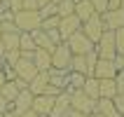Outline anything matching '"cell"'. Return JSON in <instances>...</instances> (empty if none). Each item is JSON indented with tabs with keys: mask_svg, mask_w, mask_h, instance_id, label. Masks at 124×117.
<instances>
[{
	"mask_svg": "<svg viewBox=\"0 0 124 117\" xmlns=\"http://www.w3.org/2000/svg\"><path fill=\"white\" fill-rule=\"evenodd\" d=\"M42 23L40 14H38V9L35 12H28V9H19V12L14 14V26L19 28V33H33V31H38Z\"/></svg>",
	"mask_w": 124,
	"mask_h": 117,
	"instance_id": "cell-1",
	"label": "cell"
},
{
	"mask_svg": "<svg viewBox=\"0 0 124 117\" xmlns=\"http://www.w3.org/2000/svg\"><path fill=\"white\" fill-rule=\"evenodd\" d=\"M66 45H68V49H70V54H73V56H84V54H89L91 49H94V42H91L82 31L73 33L68 40H66Z\"/></svg>",
	"mask_w": 124,
	"mask_h": 117,
	"instance_id": "cell-2",
	"label": "cell"
},
{
	"mask_svg": "<svg viewBox=\"0 0 124 117\" xmlns=\"http://www.w3.org/2000/svg\"><path fill=\"white\" fill-rule=\"evenodd\" d=\"M68 96H70V110L82 112V115H91V112H96V101L89 98L82 89H80V91H73V94H68Z\"/></svg>",
	"mask_w": 124,
	"mask_h": 117,
	"instance_id": "cell-3",
	"label": "cell"
},
{
	"mask_svg": "<svg viewBox=\"0 0 124 117\" xmlns=\"http://www.w3.org/2000/svg\"><path fill=\"white\" fill-rule=\"evenodd\" d=\"M94 49H96L98 59L112 61V59L117 56V49H115V31H105V33L101 35V40L94 45Z\"/></svg>",
	"mask_w": 124,
	"mask_h": 117,
	"instance_id": "cell-4",
	"label": "cell"
},
{
	"mask_svg": "<svg viewBox=\"0 0 124 117\" xmlns=\"http://www.w3.org/2000/svg\"><path fill=\"white\" fill-rule=\"evenodd\" d=\"M87 38H89L94 45H96L98 40H101V35L105 33V26H103V19H101V14H94V16H89V19L82 23V28H80Z\"/></svg>",
	"mask_w": 124,
	"mask_h": 117,
	"instance_id": "cell-5",
	"label": "cell"
},
{
	"mask_svg": "<svg viewBox=\"0 0 124 117\" xmlns=\"http://www.w3.org/2000/svg\"><path fill=\"white\" fill-rule=\"evenodd\" d=\"M70 59H73V54H70L68 45H66V42L56 45V49L52 52V68L68 73V68H70Z\"/></svg>",
	"mask_w": 124,
	"mask_h": 117,
	"instance_id": "cell-6",
	"label": "cell"
},
{
	"mask_svg": "<svg viewBox=\"0 0 124 117\" xmlns=\"http://www.w3.org/2000/svg\"><path fill=\"white\" fill-rule=\"evenodd\" d=\"M80 28H82V21L77 19L75 14H70V16H63V19L59 21V28H56V31H59V35H61V40L66 42L70 35L77 33Z\"/></svg>",
	"mask_w": 124,
	"mask_h": 117,
	"instance_id": "cell-7",
	"label": "cell"
},
{
	"mask_svg": "<svg viewBox=\"0 0 124 117\" xmlns=\"http://www.w3.org/2000/svg\"><path fill=\"white\" fill-rule=\"evenodd\" d=\"M101 19H103L105 31H117V28H124V7H119V9H108V12L101 14Z\"/></svg>",
	"mask_w": 124,
	"mask_h": 117,
	"instance_id": "cell-8",
	"label": "cell"
},
{
	"mask_svg": "<svg viewBox=\"0 0 124 117\" xmlns=\"http://www.w3.org/2000/svg\"><path fill=\"white\" fill-rule=\"evenodd\" d=\"M54 101L56 96H47V94H40V96L33 98V105H31V110H35L40 117H49L52 108H54Z\"/></svg>",
	"mask_w": 124,
	"mask_h": 117,
	"instance_id": "cell-9",
	"label": "cell"
},
{
	"mask_svg": "<svg viewBox=\"0 0 124 117\" xmlns=\"http://www.w3.org/2000/svg\"><path fill=\"white\" fill-rule=\"evenodd\" d=\"M14 73H16V77H19V80L31 82V80L38 75V68L33 66V61H31V59H19V61H16V66H14Z\"/></svg>",
	"mask_w": 124,
	"mask_h": 117,
	"instance_id": "cell-10",
	"label": "cell"
},
{
	"mask_svg": "<svg viewBox=\"0 0 124 117\" xmlns=\"http://www.w3.org/2000/svg\"><path fill=\"white\" fill-rule=\"evenodd\" d=\"M33 98H35V96H33V94H31L28 89H21V91H19V96L12 101V112L19 117L21 112L31 110V105H33Z\"/></svg>",
	"mask_w": 124,
	"mask_h": 117,
	"instance_id": "cell-11",
	"label": "cell"
},
{
	"mask_svg": "<svg viewBox=\"0 0 124 117\" xmlns=\"http://www.w3.org/2000/svg\"><path fill=\"white\" fill-rule=\"evenodd\" d=\"M68 112H70V96L66 91H61L54 101V108H52L49 117H68Z\"/></svg>",
	"mask_w": 124,
	"mask_h": 117,
	"instance_id": "cell-12",
	"label": "cell"
},
{
	"mask_svg": "<svg viewBox=\"0 0 124 117\" xmlns=\"http://www.w3.org/2000/svg\"><path fill=\"white\" fill-rule=\"evenodd\" d=\"M115 66H112V61H108V59H98L96 61V68H94V77L96 80H112L115 77Z\"/></svg>",
	"mask_w": 124,
	"mask_h": 117,
	"instance_id": "cell-13",
	"label": "cell"
},
{
	"mask_svg": "<svg viewBox=\"0 0 124 117\" xmlns=\"http://www.w3.org/2000/svg\"><path fill=\"white\" fill-rule=\"evenodd\" d=\"M49 87V75L47 73H38V75L28 82V91L33 94V96H40V94H45Z\"/></svg>",
	"mask_w": 124,
	"mask_h": 117,
	"instance_id": "cell-14",
	"label": "cell"
},
{
	"mask_svg": "<svg viewBox=\"0 0 124 117\" xmlns=\"http://www.w3.org/2000/svg\"><path fill=\"white\" fill-rule=\"evenodd\" d=\"M33 66L38 68V73H47L52 68V54L45 49H35L33 52Z\"/></svg>",
	"mask_w": 124,
	"mask_h": 117,
	"instance_id": "cell-15",
	"label": "cell"
},
{
	"mask_svg": "<svg viewBox=\"0 0 124 117\" xmlns=\"http://www.w3.org/2000/svg\"><path fill=\"white\" fill-rule=\"evenodd\" d=\"M31 38H33V42H35V49H45V52H49V54H52V52L56 49L54 45H52V40L47 38V33H45L42 28L33 31V33H31Z\"/></svg>",
	"mask_w": 124,
	"mask_h": 117,
	"instance_id": "cell-16",
	"label": "cell"
},
{
	"mask_svg": "<svg viewBox=\"0 0 124 117\" xmlns=\"http://www.w3.org/2000/svg\"><path fill=\"white\" fill-rule=\"evenodd\" d=\"M96 112H101L103 117H122L112 103V98H98L96 101Z\"/></svg>",
	"mask_w": 124,
	"mask_h": 117,
	"instance_id": "cell-17",
	"label": "cell"
},
{
	"mask_svg": "<svg viewBox=\"0 0 124 117\" xmlns=\"http://www.w3.org/2000/svg\"><path fill=\"white\" fill-rule=\"evenodd\" d=\"M19 87H16V82H14V80H7L5 84H2V89H0V98H2V101H7V103H12L14 98L19 96Z\"/></svg>",
	"mask_w": 124,
	"mask_h": 117,
	"instance_id": "cell-18",
	"label": "cell"
},
{
	"mask_svg": "<svg viewBox=\"0 0 124 117\" xmlns=\"http://www.w3.org/2000/svg\"><path fill=\"white\" fill-rule=\"evenodd\" d=\"M47 75H49V84H52V87H56L59 91H66V75H68V73L56 70V68H49Z\"/></svg>",
	"mask_w": 124,
	"mask_h": 117,
	"instance_id": "cell-19",
	"label": "cell"
},
{
	"mask_svg": "<svg viewBox=\"0 0 124 117\" xmlns=\"http://www.w3.org/2000/svg\"><path fill=\"white\" fill-rule=\"evenodd\" d=\"M94 14H96V12H94V5H91L89 0H80V2L75 5V16L82 21V23L89 19V16H94Z\"/></svg>",
	"mask_w": 124,
	"mask_h": 117,
	"instance_id": "cell-20",
	"label": "cell"
},
{
	"mask_svg": "<svg viewBox=\"0 0 124 117\" xmlns=\"http://www.w3.org/2000/svg\"><path fill=\"white\" fill-rule=\"evenodd\" d=\"M117 87L115 80H98V98H115Z\"/></svg>",
	"mask_w": 124,
	"mask_h": 117,
	"instance_id": "cell-21",
	"label": "cell"
},
{
	"mask_svg": "<svg viewBox=\"0 0 124 117\" xmlns=\"http://www.w3.org/2000/svg\"><path fill=\"white\" fill-rule=\"evenodd\" d=\"M82 91H84L89 98L98 101V80H96V77H87L84 84H82Z\"/></svg>",
	"mask_w": 124,
	"mask_h": 117,
	"instance_id": "cell-22",
	"label": "cell"
},
{
	"mask_svg": "<svg viewBox=\"0 0 124 117\" xmlns=\"http://www.w3.org/2000/svg\"><path fill=\"white\" fill-rule=\"evenodd\" d=\"M19 35L21 33H2L0 42H2L5 52H7V49H19Z\"/></svg>",
	"mask_w": 124,
	"mask_h": 117,
	"instance_id": "cell-23",
	"label": "cell"
},
{
	"mask_svg": "<svg viewBox=\"0 0 124 117\" xmlns=\"http://www.w3.org/2000/svg\"><path fill=\"white\" fill-rule=\"evenodd\" d=\"M19 59H21V52H19V49H7L5 56H2V68H14Z\"/></svg>",
	"mask_w": 124,
	"mask_h": 117,
	"instance_id": "cell-24",
	"label": "cell"
},
{
	"mask_svg": "<svg viewBox=\"0 0 124 117\" xmlns=\"http://www.w3.org/2000/svg\"><path fill=\"white\" fill-rule=\"evenodd\" d=\"M68 73H82V75L87 77V61H84V56H73V59H70Z\"/></svg>",
	"mask_w": 124,
	"mask_h": 117,
	"instance_id": "cell-25",
	"label": "cell"
},
{
	"mask_svg": "<svg viewBox=\"0 0 124 117\" xmlns=\"http://www.w3.org/2000/svg\"><path fill=\"white\" fill-rule=\"evenodd\" d=\"M70 14H75V5H73L70 0H61V2L56 5V16L63 19V16H70Z\"/></svg>",
	"mask_w": 124,
	"mask_h": 117,
	"instance_id": "cell-26",
	"label": "cell"
},
{
	"mask_svg": "<svg viewBox=\"0 0 124 117\" xmlns=\"http://www.w3.org/2000/svg\"><path fill=\"white\" fill-rule=\"evenodd\" d=\"M19 52H35V42L31 38V33H21L19 35Z\"/></svg>",
	"mask_w": 124,
	"mask_h": 117,
	"instance_id": "cell-27",
	"label": "cell"
},
{
	"mask_svg": "<svg viewBox=\"0 0 124 117\" xmlns=\"http://www.w3.org/2000/svg\"><path fill=\"white\" fill-rule=\"evenodd\" d=\"M38 14H40V19H47V16H56V5H54V2H47V5H42L40 9H38Z\"/></svg>",
	"mask_w": 124,
	"mask_h": 117,
	"instance_id": "cell-28",
	"label": "cell"
},
{
	"mask_svg": "<svg viewBox=\"0 0 124 117\" xmlns=\"http://www.w3.org/2000/svg\"><path fill=\"white\" fill-rule=\"evenodd\" d=\"M115 49H117V54L124 56V28L115 31Z\"/></svg>",
	"mask_w": 124,
	"mask_h": 117,
	"instance_id": "cell-29",
	"label": "cell"
},
{
	"mask_svg": "<svg viewBox=\"0 0 124 117\" xmlns=\"http://www.w3.org/2000/svg\"><path fill=\"white\" fill-rule=\"evenodd\" d=\"M59 16H47V19H42V23H40V28L42 31H54V28H59Z\"/></svg>",
	"mask_w": 124,
	"mask_h": 117,
	"instance_id": "cell-30",
	"label": "cell"
},
{
	"mask_svg": "<svg viewBox=\"0 0 124 117\" xmlns=\"http://www.w3.org/2000/svg\"><path fill=\"white\" fill-rule=\"evenodd\" d=\"M115 87H117V94H124V70H119V73H115Z\"/></svg>",
	"mask_w": 124,
	"mask_h": 117,
	"instance_id": "cell-31",
	"label": "cell"
},
{
	"mask_svg": "<svg viewBox=\"0 0 124 117\" xmlns=\"http://www.w3.org/2000/svg\"><path fill=\"white\" fill-rule=\"evenodd\" d=\"M91 5H94V12L96 14H103L108 9V0H89Z\"/></svg>",
	"mask_w": 124,
	"mask_h": 117,
	"instance_id": "cell-32",
	"label": "cell"
},
{
	"mask_svg": "<svg viewBox=\"0 0 124 117\" xmlns=\"http://www.w3.org/2000/svg\"><path fill=\"white\" fill-rule=\"evenodd\" d=\"M0 31L2 33H19V28L14 26V21H0Z\"/></svg>",
	"mask_w": 124,
	"mask_h": 117,
	"instance_id": "cell-33",
	"label": "cell"
},
{
	"mask_svg": "<svg viewBox=\"0 0 124 117\" xmlns=\"http://www.w3.org/2000/svg\"><path fill=\"white\" fill-rule=\"evenodd\" d=\"M21 9L35 12V9H40V5H38V0H21Z\"/></svg>",
	"mask_w": 124,
	"mask_h": 117,
	"instance_id": "cell-34",
	"label": "cell"
},
{
	"mask_svg": "<svg viewBox=\"0 0 124 117\" xmlns=\"http://www.w3.org/2000/svg\"><path fill=\"white\" fill-rule=\"evenodd\" d=\"M112 103H115V108H117V112H119V115H124V94H115Z\"/></svg>",
	"mask_w": 124,
	"mask_h": 117,
	"instance_id": "cell-35",
	"label": "cell"
},
{
	"mask_svg": "<svg viewBox=\"0 0 124 117\" xmlns=\"http://www.w3.org/2000/svg\"><path fill=\"white\" fill-rule=\"evenodd\" d=\"M45 33H47V38L52 40V45H54V47L63 42V40H61V35H59V31H56V28H54V31H45Z\"/></svg>",
	"mask_w": 124,
	"mask_h": 117,
	"instance_id": "cell-36",
	"label": "cell"
},
{
	"mask_svg": "<svg viewBox=\"0 0 124 117\" xmlns=\"http://www.w3.org/2000/svg\"><path fill=\"white\" fill-rule=\"evenodd\" d=\"M112 66H115V70H117V73H119V70H124V56L117 54L115 59H112Z\"/></svg>",
	"mask_w": 124,
	"mask_h": 117,
	"instance_id": "cell-37",
	"label": "cell"
},
{
	"mask_svg": "<svg viewBox=\"0 0 124 117\" xmlns=\"http://www.w3.org/2000/svg\"><path fill=\"white\" fill-rule=\"evenodd\" d=\"M7 5H9V12L16 14V12L21 9V0H7Z\"/></svg>",
	"mask_w": 124,
	"mask_h": 117,
	"instance_id": "cell-38",
	"label": "cell"
},
{
	"mask_svg": "<svg viewBox=\"0 0 124 117\" xmlns=\"http://www.w3.org/2000/svg\"><path fill=\"white\" fill-rule=\"evenodd\" d=\"M119 7H122V0H108V9H119Z\"/></svg>",
	"mask_w": 124,
	"mask_h": 117,
	"instance_id": "cell-39",
	"label": "cell"
},
{
	"mask_svg": "<svg viewBox=\"0 0 124 117\" xmlns=\"http://www.w3.org/2000/svg\"><path fill=\"white\" fill-rule=\"evenodd\" d=\"M19 117H40V115H38L35 110H26V112H21Z\"/></svg>",
	"mask_w": 124,
	"mask_h": 117,
	"instance_id": "cell-40",
	"label": "cell"
},
{
	"mask_svg": "<svg viewBox=\"0 0 124 117\" xmlns=\"http://www.w3.org/2000/svg\"><path fill=\"white\" fill-rule=\"evenodd\" d=\"M68 117H89V115H82V112H75V110H70Z\"/></svg>",
	"mask_w": 124,
	"mask_h": 117,
	"instance_id": "cell-41",
	"label": "cell"
},
{
	"mask_svg": "<svg viewBox=\"0 0 124 117\" xmlns=\"http://www.w3.org/2000/svg\"><path fill=\"white\" fill-rule=\"evenodd\" d=\"M7 82V77H5V73H2V70H0V89H2V84Z\"/></svg>",
	"mask_w": 124,
	"mask_h": 117,
	"instance_id": "cell-42",
	"label": "cell"
},
{
	"mask_svg": "<svg viewBox=\"0 0 124 117\" xmlns=\"http://www.w3.org/2000/svg\"><path fill=\"white\" fill-rule=\"evenodd\" d=\"M89 117H103V115H101V112H91Z\"/></svg>",
	"mask_w": 124,
	"mask_h": 117,
	"instance_id": "cell-43",
	"label": "cell"
},
{
	"mask_svg": "<svg viewBox=\"0 0 124 117\" xmlns=\"http://www.w3.org/2000/svg\"><path fill=\"white\" fill-rule=\"evenodd\" d=\"M52 2H54V5H59V2H61V0H52Z\"/></svg>",
	"mask_w": 124,
	"mask_h": 117,
	"instance_id": "cell-44",
	"label": "cell"
},
{
	"mask_svg": "<svg viewBox=\"0 0 124 117\" xmlns=\"http://www.w3.org/2000/svg\"><path fill=\"white\" fill-rule=\"evenodd\" d=\"M2 2H5V0H0V5H2Z\"/></svg>",
	"mask_w": 124,
	"mask_h": 117,
	"instance_id": "cell-45",
	"label": "cell"
},
{
	"mask_svg": "<svg viewBox=\"0 0 124 117\" xmlns=\"http://www.w3.org/2000/svg\"><path fill=\"white\" fill-rule=\"evenodd\" d=\"M0 70H2V63H0Z\"/></svg>",
	"mask_w": 124,
	"mask_h": 117,
	"instance_id": "cell-46",
	"label": "cell"
},
{
	"mask_svg": "<svg viewBox=\"0 0 124 117\" xmlns=\"http://www.w3.org/2000/svg\"><path fill=\"white\" fill-rule=\"evenodd\" d=\"M0 38H2V31H0Z\"/></svg>",
	"mask_w": 124,
	"mask_h": 117,
	"instance_id": "cell-47",
	"label": "cell"
},
{
	"mask_svg": "<svg viewBox=\"0 0 124 117\" xmlns=\"http://www.w3.org/2000/svg\"><path fill=\"white\" fill-rule=\"evenodd\" d=\"M122 117H124V115H122Z\"/></svg>",
	"mask_w": 124,
	"mask_h": 117,
	"instance_id": "cell-48",
	"label": "cell"
}]
</instances>
